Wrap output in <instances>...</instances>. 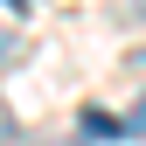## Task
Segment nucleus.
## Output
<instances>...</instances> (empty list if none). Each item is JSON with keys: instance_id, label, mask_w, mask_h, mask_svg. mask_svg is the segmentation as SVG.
Wrapping results in <instances>:
<instances>
[{"instance_id": "nucleus-1", "label": "nucleus", "mask_w": 146, "mask_h": 146, "mask_svg": "<svg viewBox=\"0 0 146 146\" xmlns=\"http://www.w3.org/2000/svg\"><path fill=\"white\" fill-rule=\"evenodd\" d=\"M84 139H125V118H111V111L90 104V111H84Z\"/></svg>"}, {"instance_id": "nucleus-4", "label": "nucleus", "mask_w": 146, "mask_h": 146, "mask_svg": "<svg viewBox=\"0 0 146 146\" xmlns=\"http://www.w3.org/2000/svg\"><path fill=\"white\" fill-rule=\"evenodd\" d=\"M7 7H14V14H28V0H7Z\"/></svg>"}, {"instance_id": "nucleus-2", "label": "nucleus", "mask_w": 146, "mask_h": 146, "mask_svg": "<svg viewBox=\"0 0 146 146\" xmlns=\"http://www.w3.org/2000/svg\"><path fill=\"white\" fill-rule=\"evenodd\" d=\"M14 139V118H7V104H0V146H7Z\"/></svg>"}, {"instance_id": "nucleus-3", "label": "nucleus", "mask_w": 146, "mask_h": 146, "mask_svg": "<svg viewBox=\"0 0 146 146\" xmlns=\"http://www.w3.org/2000/svg\"><path fill=\"white\" fill-rule=\"evenodd\" d=\"M125 132H146V98H139V111H132V125H125Z\"/></svg>"}]
</instances>
